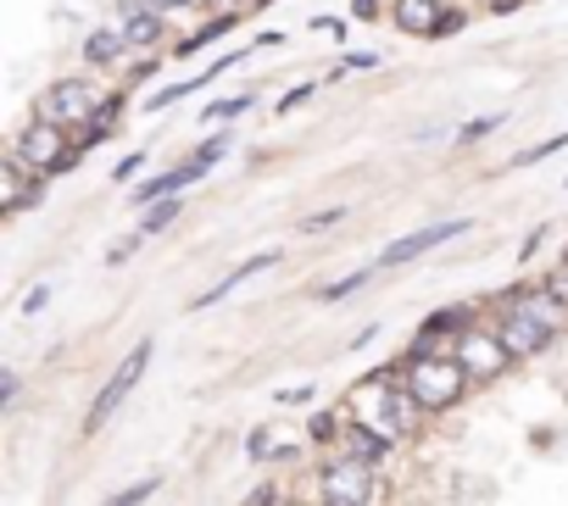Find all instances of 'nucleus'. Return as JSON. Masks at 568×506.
I'll list each match as a JSON object with an SVG mask.
<instances>
[{"instance_id": "1", "label": "nucleus", "mask_w": 568, "mask_h": 506, "mask_svg": "<svg viewBox=\"0 0 568 506\" xmlns=\"http://www.w3.org/2000/svg\"><path fill=\"white\" fill-rule=\"evenodd\" d=\"M568 323V306L552 295V290H541V295H519L508 312H502V346L513 351V357H535V351H546L552 346V334Z\"/></svg>"}, {"instance_id": "2", "label": "nucleus", "mask_w": 568, "mask_h": 506, "mask_svg": "<svg viewBox=\"0 0 568 506\" xmlns=\"http://www.w3.org/2000/svg\"><path fill=\"white\" fill-rule=\"evenodd\" d=\"M468 368L457 357H413L408 373H401V384H408V395L419 401V412H446L457 406V395L468 390Z\"/></svg>"}, {"instance_id": "3", "label": "nucleus", "mask_w": 568, "mask_h": 506, "mask_svg": "<svg viewBox=\"0 0 568 506\" xmlns=\"http://www.w3.org/2000/svg\"><path fill=\"white\" fill-rule=\"evenodd\" d=\"M413 395H408V384H401V373H374L368 379V390H363V412H357V424H368L374 435H385V440H401L413 429Z\"/></svg>"}, {"instance_id": "4", "label": "nucleus", "mask_w": 568, "mask_h": 506, "mask_svg": "<svg viewBox=\"0 0 568 506\" xmlns=\"http://www.w3.org/2000/svg\"><path fill=\"white\" fill-rule=\"evenodd\" d=\"M12 156H18L23 167H34L40 179H51V173H62V167H73V161H78V145H67V128H56V123L34 117V123L18 134Z\"/></svg>"}, {"instance_id": "5", "label": "nucleus", "mask_w": 568, "mask_h": 506, "mask_svg": "<svg viewBox=\"0 0 568 506\" xmlns=\"http://www.w3.org/2000/svg\"><path fill=\"white\" fill-rule=\"evenodd\" d=\"M101 90H96V83H85V78H62L56 83V90L40 101V117L45 123H56V128H85L96 112H101Z\"/></svg>"}, {"instance_id": "6", "label": "nucleus", "mask_w": 568, "mask_h": 506, "mask_svg": "<svg viewBox=\"0 0 568 506\" xmlns=\"http://www.w3.org/2000/svg\"><path fill=\"white\" fill-rule=\"evenodd\" d=\"M145 368H151V340H140V346H134V351L123 357V368H118V373H112V379L101 384V395L90 401V417H85V429H90V435H96V429L107 424V417H112V412L123 406V395H129V390H134L140 379H145Z\"/></svg>"}, {"instance_id": "7", "label": "nucleus", "mask_w": 568, "mask_h": 506, "mask_svg": "<svg viewBox=\"0 0 568 506\" xmlns=\"http://www.w3.org/2000/svg\"><path fill=\"white\" fill-rule=\"evenodd\" d=\"M474 379H491V373H502L508 368V346H502V334H485V328H457V351H452Z\"/></svg>"}, {"instance_id": "8", "label": "nucleus", "mask_w": 568, "mask_h": 506, "mask_svg": "<svg viewBox=\"0 0 568 506\" xmlns=\"http://www.w3.org/2000/svg\"><path fill=\"white\" fill-rule=\"evenodd\" d=\"M368 495H374L368 462H357V457H346L323 473V506H368Z\"/></svg>"}, {"instance_id": "9", "label": "nucleus", "mask_w": 568, "mask_h": 506, "mask_svg": "<svg viewBox=\"0 0 568 506\" xmlns=\"http://www.w3.org/2000/svg\"><path fill=\"white\" fill-rule=\"evenodd\" d=\"M463 228H474V223H430V228H419V234H401V239H390V245L379 250V262H385V268H401V262L424 257V250H435V245L457 239Z\"/></svg>"}, {"instance_id": "10", "label": "nucleus", "mask_w": 568, "mask_h": 506, "mask_svg": "<svg viewBox=\"0 0 568 506\" xmlns=\"http://www.w3.org/2000/svg\"><path fill=\"white\" fill-rule=\"evenodd\" d=\"M34 201H45V179L7 150V201H0V206H7V217H18V212H29Z\"/></svg>"}, {"instance_id": "11", "label": "nucleus", "mask_w": 568, "mask_h": 506, "mask_svg": "<svg viewBox=\"0 0 568 506\" xmlns=\"http://www.w3.org/2000/svg\"><path fill=\"white\" fill-rule=\"evenodd\" d=\"M396 23H401V34H413V40H441L446 7H441V0H396Z\"/></svg>"}, {"instance_id": "12", "label": "nucleus", "mask_w": 568, "mask_h": 506, "mask_svg": "<svg viewBox=\"0 0 568 506\" xmlns=\"http://www.w3.org/2000/svg\"><path fill=\"white\" fill-rule=\"evenodd\" d=\"M118 34L129 40V50H145V45H156L162 40V12L156 7H123V18H118Z\"/></svg>"}, {"instance_id": "13", "label": "nucleus", "mask_w": 568, "mask_h": 506, "mask_svg": "<svg viewBox=\"0 0 568 506\" xmlns=\"http://www.w3.org/2000/svg\"><path fill=\"white\" fill-rule=\"evenodd\" d=\"M263 268H274V250H257L252 262H240L234 273H223V284H212L207 295H196V306H218V301H223V295H229L234 284H246V279H252V273H263Z\"/></svg>"}, {"instance_id": "14", "label": "nucleus", "mask_w": 568, "mask_h": 506, "mask_svg": "<svg viewBox=\"0 0 568 506\" xmlns=\"http://www.w3.org/2000/svg\"><path fill=\"white\" fill-rule=\"evenodd\" d=\"M123 50H129V40H123L118 29H96V34L85 40V61H90V67H107V61H118Z\"/></svg>"}, {"instance_id": "15", "label": "nucleus", "mask_w": 568, "mask_h": 506, "mask_svg": "<svg viewBox=\"0 0 568 506\" xmlns=\"http://www.w3.org/2000/svg\"><path fill=\"white\" fill-rule=\"evenodd\" d=\"M179 217V195H168V201H156L151 212H145V223H140V234H162V228H168Z\"/></svg>"}, {"instance_id": "16", "label": "nucleus", "mask_w": 568, "mask_h": 506, "mask_svg": "<svg viewBox=\"0 0 568 506\" xmlns=\"http://www.w3.org/2000/svg\"><path fill=\"white\" fill-rule=\"evenodd\" d=\"M463 317H468L463 306H446V312H435V317L424 323V340H435V334H452V328H468Z\"/></svg>"}, {"instance_id": "17", "label": "nucleus", "mask_w": 568, "mask_h": 506, "mask_svg": "<svg viewBox=\"0 0 568 506\" xmlns=\"http://www.w3.org/2000/svg\"><path fill=\"white\" fill-rule=\"evenodd\" d=\"M156 484H162V479L151 473V479H140V484H129L123 495H112L107 506H140V501H151V495H156Z\"/></svg>"}, {"instance_id": "18", "label": "nucleus", "mask_w": 568, "mask_h": 506, "mask_svg": "<svg viewBox=\"0 0 568 506\" xmlns=\"http://www.w3.org/2000/svg\"><path fill=\"white\" fill-rule=\"evenodd\" d=\"M568 145V134H557V139H541V145H530V150H519L513 156V167H530V161H546V156H557Z\"/></svg>"}, {"instance_id": "19", "label": "nucleus", "mask_w": 568, "mask_h": 506, "mask_svg": "<svg viewBox=\"0 0 568 506\" xmlns=\"http://www.w3.org/2000/svg\"><path fill=\"white\" fill-rule=\"evenodd\" d=\"M502 128V117L491 112V117H474V123H463L457 128V145H474V139H485V134H497Z\"/></svg>"}, {"instance_id": "20", "label": "nucleus", "mask_w": 568, "mask_h": 506, "mask_svg": "<svg viewBox=\"0 0 568 506\" xmlns=\"http://www.w3.org/2000/svg\"><path fill=\"white\" fill-rule=\"evenodd\" d=\"M223 150H229V134H223V139H207V145H201V150H196V156H190V167H196V179H201V173H207V167H212V161H218V156H223Z\"/></svg>"}, {"instance_id": "21", "label": "nucleus", "mask_w": 568, "mask_h": 506, "mask_svg": "<svg viewBox=\"0 0 568 506\" xmlns=\"http://www.w3.org/2000/svg\"><path fill=\"white\" fill-rule=\"evenodd\" d=\"M368 284V268H357V273H346L341 284H330V290H323V301H341V295H352V290H363Z\"/></svg>"}, {"instance_id": "22", "label": "nucleus", "mask_w": 568, "mask_h": 506, "mask_svg": "<svg viewBox=\"0 0 568 506\" xmlns=\"http://www.w3.org/2000/svg\"><path fill=\"white\" fill-rule=\"evenodd\" d=\"M246 106H252V95H234V101H212V106H207V117H212V123H218V117H240Z\"/></svg>"}, {"instance_id": "23", "label": "nucleus", "mask_w": 568, "mask_h": 506, "mask_svg": "<svg viewBox=\"0 0 568 506\" xmlns=\"http://www.w3.org/2000/svg\"><path fill=\"white\" fill-rule=\"evenodd\" d=\"M45 301H51V284H34V290L23 295V317H34V312H45Z\"/></svg>"}, {"instance_id": "24", "label": "nucleus", "mask_w": 568, "mask_h": 506, "mask_svg": "<svg viewBox=\"0 0 568 506\" xmlns=\"http://www.w3.org/2000/svg\"><path fill=\"white\" fill-rule=\"evenodd\" d=\"M346 217V206H330V212H312L307 217V234H318V228H330V223H341Z\"/></svg>"}, {"instance_id": "25", "label": "nucleus", "mask_w": 568, "mask_h": 506, "mask_svg": "<svg viewBox=\"0 0 568 506\" xmlns=\"http://www.w3.org/2000/svg\"><path fill=\"white\" fill-rule=\"evenodd\" d=\"M312 95H318V83H301V90H290V95H285V106H279V112H296V106H307Z\"/></svg>"}, {"instance_id": "26", "label": "nucleus", "mask_w": 568, "mask_h": 506, "mask_svg": "<svg viewBox=\"0 0 568 506\" xmlns=\"http://www.w3.org/2000/svg\"><path fill=\"white\" fill-rule=\"evenodd\" d=\"M140 161H145L140 150H134V156H123V161L112 167V179H134V173H140Z\"/></svg>"}, {"instance_id": "27", "label": "nucleus", "mask_w": 568, "mask_h": 506, "mask_svg": "<svg viewBox=\"0 0 568 506\" xmlns=\"http://www.w3.org/2000/svg\"><path fill=\"white\" fill-rule=\"evenodd\" d=\"M274 401H279V406H290V401H312V384H290V390H279Z\"/></svg>"}, {"instance_id": "28", "label": "nucleus", "mask_w": 568, "mask_h": 506, "mask_svg": "<svg viewBox=\"0 0 568 506\" xmlns=\"http://www.w3.org/2000/svg\"><path fill=\"white\" fill-rule=\"evenodd\" d=\"M546 290H552V295H557V301L568 306V268H557V273L546 279Z\"/></svg>"}, {"instance_id": "29", "label": "nucleus", "mask_w": 568, "mask_h": 506, "mask_svg": "<svg viewBox=\"0 0 568 506\" xmlns=\"http://www.w3.org/2000/svg\"><path fill=\"white\" fill-rule=\"evenodd\" d=\"M312 29H318V34H330V40H341V34H346V29H341V23H335V18H318V23H312Z\"/></svg>"}, {"instance_id": "30", "label": "nucleus", "mask_w": 568, "mask_h": 506, "mask_svg": "<svg viewBox=\"0 0 568 506\" xmlns=\"http://www.w3.org/2000/svg\"><path fill=\"white\" fill-rule=\"evenodd\" d=\"M145 7H156V12H179V7H190V0H145Z\"/></svg>"}, {"instance_id": "31", "label": "nucleus", "mask_w": 568, "mask_h": 506, "mask_svg": "<svg viewBox=\"0 0 568 506\" xmlns=\"http://www.w3.org/2000/svg\"><path fill=\"white\" fill-rule=\"evenodd\" d=\"M379 7H374V0H352V18H374Z\"/></svg>"}, {"instance_id": "32", "label": "nucleus", "mask_w": 568, "mask_h": 506, "mask_svg": "<svg viewBox=\"0 0 568 506\" xmlns=\"http://www.w3.org/2000/svg\"><path fill=\"white\" fill-rule=\"evenodd\" d=\"M491 12H519V0H491Z\"/></svg>"}, {"instance_id": "33", "label": "nucleus", "mask_w": 568, "mask_h": 506, "mask_svg": "<svg viewBox=\"0 0 568 506\" xmlns=\"http://www.w3.org/2000/svg\"><path fill=\"white\" fill-rule=\"evenodd\" d=\"M207 7H223V0H207Z\"/></svg>"}]
</instances>
